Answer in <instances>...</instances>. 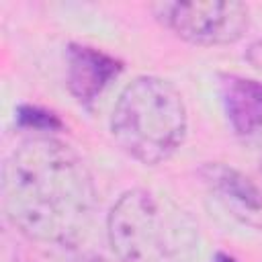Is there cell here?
Instances as JSON below:
<instances>
[{"label":"cell","mask_w":262,"mask_h":262,"mask_svg":"<svg viewBox=\"0 0 262 262\" xmlns=\"http://www.w3.org/2000/svg\"><path fill=\"white\" fill-rule=\"evenodd\" d=\"M2 209L25 237L72 246L86 233L96 186L82 156L55 137L23 141L2 166Z\"/></svg>","instance_id":"cell-1"},{"label":"cell","mask_w":262,"mask_h":262,"mask_svg":"<svg viewBox=\"0 0 262 262\" xmlns=\"http://www.w3.org/2000/svg\"><path fill=\"white\" fill-rule=\"evenodd\" d=\"M108 244L119 262H192L199 225L168 194L131 188L111 207Z\"/></svg>","instance_id":"cell-2"},{"label":"cell","mask_w":262,"mask_h":262,"mask_svg":"<svg viewBox=\"0 0 262 262\" xmlns=\"http://www.w3.org/2000/svg\"><path fill=\"white\" fill-rule=\"evenodd\" d=\"M186 131L188 115L182 94L158 76H139L127 84L111 113L115 143L145 166L170 160L184 143Z\"/></svg>","instance_id":"cell-3"},{"label":"cell","mask_w":262,"mask_h":262,"mask_svg":"<svg viewBox=\"0 0 262 262\" xmlns=\"http://www.w3.org/2000/svg\"><path fill=\"white\" fill-rule=\"evenodd\" d=\"M151 10L176 37L201 47L235 43L250 27V8L235 0L156 2Z\"/></svg>","instance_id":"cell-4"},{"label":"cell","mask_w":262,"mask_h":262,"mask_svg":"<svg viewBox=\"0 0 262 262\" xmlns=\"http://www.w3.org/2000/svg\"><path fill=\"white\" fill-rule=\"evenodd\" d=\"M209 192L246 225L262 229V190L244 172L221 162H209L199 170Z\"/></svg>","instance_id":"cell-5"},{"label":"cell","mask_w":262,"mask_h":262,"mask_svg":"<svg viewBox=\"0 0 262 262\" xmlns=\"http://www.w3.org/2000/svg\"><path fill=\"white\" fill-rule=\"evenodd\" d=\"M121 68L119 59L100 49L78 43H70L66 49V82L80 104H92L108 82L119 76Z\"/></svg>","instance_id":"cell-6"},{"label":"cell","mask_w":262,"mask_h":262,"mask_svg":"<svg viewBox=\"0 0 262 262\" xmlns=\"http://www.w3.org/2000/svg\"><path fill=\"white\" fill-rule=\"evenodd\" d=\"M219 96L235 135L250 139L262 131V82L237 74H219Z\"/></svg>","instance_id":"cell-7"},{"label":"cell","mask_w":262,"mask_h":262,"mask_svg":"<svg viewBox=\"0 0 262 262\" xmlns=\"http://www.w3.org/2000/svg\"><path fill=\"white\" fill-rule=\"evenodd\" d=\"M18 121L25 127H33V129H55L59 127V121L45 111L33 108V106H23L18 108Z\"/></svg>","instance_id":"cell-8"},{"label":"cell","mask_w":262,"mask_h":262,"mask_svg":"<svg viewBox=\"0 0 262 262\" xmlns=\"http://www.w3.org/2000/svg\"><path fill=\"white\" fill-rule=\"evenodd\" d=\"M246 59H248L254 68L262 70V39L254 41V43L246 49Z\"/></svg>","instance_id":"cell-9"},{"label":"cell","mask_w":262,"mask_h":262,"mask_svg":"<svg viewBox=\"0 0 262 262\" xmlns=\"http://www.w3.org/2000/svg\"><path fill=\"white\" fill-rule=\"evenodd\" d=\"M74 262H115V260L104 258V256H98V254H84V256L76 258Z\"/></svg>","instance_id":"cell-10"},{"label":"cell","mask_w":262,"mask_h":262,"mask_svg":"<svg viewBox=\"0 0 262 262\" xmlns=\"http://www.w3.org/2000/svg\"><path fill=\"white\" fill-rule=\"evenodd\" d=\"M211 262H237L233 256H229V254H223V252H217L215 254V258L211 260Z\"/></svg>","instance_id":"cell-11"}]
</instances>
